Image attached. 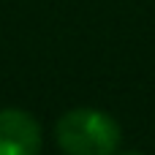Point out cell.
I'll return each mask as SVG.
<instances>
[{
	"label": "cell",
	"instance_id": "6da1fadb",
	"mask_svg": "<svg viewBox=\"0 0 155 155\" xmlns=\"http://www.w3.org/2000/svg\"><path fill=\"white\" fill-rule=\"evenodd\" d=\"M54 136L65 155H114L120 147L117 120L93 106L65 112L54 125Z\"/></svg>",
	"mask_w": 155,
	"mask_h": 155
},
{
	"label": "cell",
	"instance_id": "7a4b0ae2",
	"mask_svg": "<svg viewBox=\"0 0 155 155\" xmlns=\"http://www.w3.org/2000/svg\"><path fill=\"white\" fill-rule=\"evenodd\" d=\"M41 125L25 109H0V155H38Z\"/></svg>",
	"mask_w": 155,
	"mask_h": 155
},
{
	"label": "cell",
	"instance_id": "3957f363",
	"mask_svg": "<svg viewBox=\"0 0 155 155\" xmlns=\"http://www.w3.org/2000/svg\"><path fill=\"white\" fill-rule=\"evenodd\" d=\"M120 155H144V153H136V150H128V153H120Z\"/></svg>",
	"mask_w": 155,
	"mask_h": 155
}]
</instances>
